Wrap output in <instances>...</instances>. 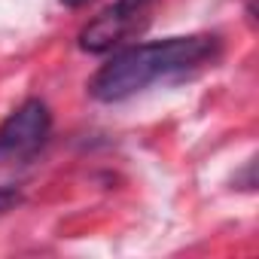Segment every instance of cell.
I'll return each mask as SVG.
<instances>
[{"instance_id":"cell-5","label":"cell","mask_w":259,"mask_h":259,"mask_svg":"<svg viewBox=\"0 0 259 259\" xmlns=\"http://www.w3.org/2000/svg\"><path fill=\"white\" fill-rule=\"evenodd\" d=\"M61 4H64V7H70V10H79V7H85V4H89V0H61Z\"/></svg>"},{"instance_id":"cell-4","label":"cell","mask_w":259,"mask_h":259,"mask_svg":"<svg viewBox=\"0 0 259 259\" xmlns=\"http://www.w3.org/2000/svg\"><path fill=\"white\" fill-rule=\"evenodd\" d=\"M19 204H22V192H19L16 186H0V217L10 213V210L19 207Z\"/></svg>"},{"instance_id":"cell-1","label":"cell","mask_w":259,"mask_h":259,"mask_svg":"<svg viewBox=\"0 0 259 259\" xmlns=\"http://www.w3.org/2000/svg\"><path fill=\"white\" fill-rule=\"evenodd\" d=\"M220 34H183L153 43H138L116 52L89 82V95L101 104H119L156 82H171L189 76L220 58Z\"/></svg>"},{"instance_id":"cell-2","label":"cell","mask_w":259,"mask_h":259,"mask_svg":"<svg viewBox=\"0 0 259 259\" xmlns=\"http://www.w3.org/2000/svg\"><path fill=\"white\" fill-rule=\"evenodd\" d=\"M52 113L46 101L28 98L0 122V174L28 165L49 141Z\"/></svg>"},{"instance_id":"cell-3","label":"cell","mask_w":259,"mask_h":259,"mask_svg":"<svg viewBox=\"0 0 259 259\" xmlns=\"http://www.w3.org/2000/svg\"><path fill=\"white\" fill-rule=\"evenodd\" d=\"M156 0H113L107 10H101L82 31H79V49L89 55H107L116 46H122L150 16Z\"/></svg>"}]
</instances>
